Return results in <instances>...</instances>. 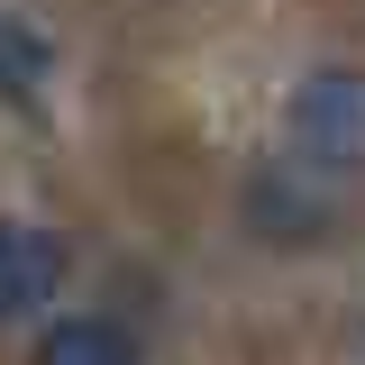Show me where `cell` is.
Wrapping results in <instances>:
<instances>
[{
	"label": "cell",
	"instance_id": "cell-2",
	"mask_svg": "<svg viewBox=\"0 0 365 365\" xmlns=\"http://www.w3.org/2000/svg\"><path fill=\"white\" fill-rule=\"evenodd\" d=\"M55 292H64V237L0 220V319H37Z\"/></svg>",
	"mask_w": 365,
	"mask_h": 365
},
{
	"label": "cell",
	"instance_id": "cell-3",
	"mask_svg": "<svg viewBox=\"0 0 365 365\" xmlns=\"http://www.w3.org/2000/svg\"><path fill=\"white\" fill-rule=\"evenodd\" d=\"M247 228L274 237V247H302V237H329L338 210H329V192H311L302 174H256V192H247Z\"/></svg>",
	"mask_w": 365,
	"mask_h": 365
},
{
	"label": "cell",
	"instance_id": "cell-4",
	"mask_svg": "<svg viewBox=\"0 0 365 365\" xmlns=\"http://www.w3.org/2000/svg\"><path fill=\"white\" fill-rule=\"evenodd\" d=\"M37 365H137V338L119 319H55L37 338Z\"/></svg>",
	"mask_w": 365,
	"mask_h": 365
},
{
	"label": "cell",
	"instance_id": "cell-1",
	"mask_svg": "<svg viewBox=\"0 0 365 365\" xmlns=\"http://www.w3.org/2000/svg\"><path fill=\"white\" fill-rule=\"evenodd\" d=\"M292 155L319 174H365V73H311L292 91Z\"/></svg>",
	"mask_w": 365,
	"mask_h": 365
},
{
	"label": "cell",
	"instance_id": "cell-5",
	"mask_svg": "<svg viewBox=\"0 0 365 365\" xmlns=\"http://www.w3.org/2000/svg\"><path fill=\"white\" fill-rule=\"evenodd\" d=\"M46 73H55L46 37H37V28H19V19H0V91H9V101H37Z\"/></svg>",
	"mask_w": 365,
	"mask_h": 365
}]
</instances>
